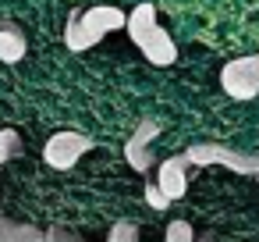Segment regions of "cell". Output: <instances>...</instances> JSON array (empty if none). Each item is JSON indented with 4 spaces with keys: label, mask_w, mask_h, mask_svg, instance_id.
<instances>
[{
    "label": "cell",
    "mask_w": 259,
    "mask_h": 242,
    "mask_svg": "<svg viewBox=\"0 0 259 242\" xmlns=\"http://www.w3.org/2000/svg\"><path fill=\"white\" fill-rule=\"evenodd\" d=\"M128 29V11L114 8V4H100V8H85V11H71L68 25H64V47L71 54H85L93 50L103 36Z\"/></svg>",
    "instance_id": "6da1fadb"
},
{
    "label": "cell",
    "mask_w": 259,
    "mask_h": 242,
    "mask_svg": "<svg viewBox=\"0 0 259 242\" xmlns=\"http://www.w3.org/2000/svg\"><path fill=\"white\" fill-rule=\"evenodd\" d=\"M185 160L192 167H213V164H220V167H227L234 175L259 178V153H241V150H231L224 143H195V146L185 150Z\"/></svg>",
    "instance_id": "7a4b0ae2"
},
{
    "label": "cell",
    "mask_w": 259,
    "mask_h": 242,
    "mask_svg": "<svg viewBox=\"0 0 259 242\" xmlns=\"http://www.w3.org/2000/svg\"><path fill=\"white\" fill-rule=\"evenodd\" d=\"M93 150H96V139H93V135L64 128V132H54V135L47 139L43 160H47L54 171H71V167H75L85 153H93Z\"/></svg>",
    "instance_id": "3957f363"
},
{
    "label": "cell",
    "mask_w": 259,
    "mask_h": 242,
    "mask_svg": "<svg viewBox=\"0 0 259 242\" xmlns=\"http://www.w3.org/2000/svg\"><path fill=\"white\" fill-rule=\"evenodd\" d=\"M220 86L231 100L245 103V100H255L259 96V54H245V57H234L220 68Z\"/></svg>",
    "instance_id": "277c9868"
},
{
    "label": "cell",
    "mask_w": 259,
    "mask_h": 242,
    "mask_svg": "<svg viewBox=\"0 0 259 242\" xmlns=\"http://www.w3.org/2000/svg\"><path fill=\"white\" fill-rule=\"evenodd\" d=\"M160 135V125L156 121H139V128L132 132V139L124 143V160H128V167L132 171H139V175H146L153 164H156V153H153V139Z\"/></svg>",
    "instance_id": "5b68a950"
},
{
    "label": "cell",
    "mask_w": 259,
    "mask_h": 242,
    "mask_svg": "<svg viewBox=\"0 0 259 242\" xmlns=\"http://www.w3.org/2000/svg\"><path fill=\"white\" fill-rule=\"evenodd\" d=\"M188 167H192V164L185 160V153L167 157V160L156 164V185H160V192H163L170 203L188 192Z\"/></svg>",
    "instance_id": "8992f818"
},
{
    "label": "cell",
    "mask_w": 259,
    "mask_h": 242,
    "mask_svg": "<svg viewBox=\"0 0 259 242\" xmlns=\"http://www.w3.org/2000/svg\"><path fill=\"white\" fill-rule=\"evenodd\" d=\"M139 50H142V57H146L149 64H156V68H170V64L178 61V43L170 40L167 29H156Z\"/></svg>",
    "instance_id": "52a82bcc"
},
{
    "label": "cell",
    "mask_w": 259,
    "mask_h": 242,
    "mask_svg": "<svg viewBox=\"0 0 259 242\" xmlns=\"http://www.w3.org/2000/svg\"><path fill=\"white\" fill-rule=\"evenodd\" d=\"M25 54H29L25 29L15 25V22H4V25H0V61H4V64H18Z\"/></svg>",
    "instance_id": "ba28073f"
},
{
    "label": "cell",
    "mask_w": 259,
    "mask_h": 242,
    "mask_svg": "<svg viewBox=\"0 0 259 242\" xmlns=\"http://www.w3.org/2000/svg\"><path fill=\"white\" fill-rule=\"evenodd\" d=\"M156 29H160V22H156V8L149 4V0H146V4H139L135 11H128V36H132L135 47H142Z\"/></svg>",
    "instance_id": "9c48e42d"
},
{
    "label": "cell",
    "mask_w": 259,
    "mask_h": 242,
    "mask_svg": "<svg viewBox=\"0 0 259 242\" xmlns=\"http://www.w3.org/2000/svg\"><path fill=\"white\" fill-rule=\"evenodd\" d=\"M22 153H25L22 135L15 128H0V167H4L8 160H15V157H22Z\"/></svg>",
    "instance_id": "30bf717a"
},
{
    "label": "cell",
    "mask_w": 259,
    "mask_h": 242,
    "mask_svg": "<svg viewBox=\"0 0 259 242\" xmlns=\"http://www.w3.org/2000/svg\"><path fill=\"white\" fill-rule=\"evenodd\" d=\"M195 228L185 221V217H178V221H170L167 224V231H163V242H195Z\"/></svg>",
    "instance_id": "8fae6325"
},
{
    "label": "cell",
    "mask_w": 259,
    "mask_h": 242,
    "mask_svg": "<svg viewBox=\"0 0 259 242\" xmlns=\"http://www.w3.org/2000/svg\"><path fill=\"white\" fill-rule=\"evenodd\" d=\"M107 242H139V224L135 221H114L107 231Z\"/></svg>",
    "instance_id": "7c38bea8"
},
{
    "label": "cell",
    "mask_w": 259,
    "mask_h": 242,
    "mask_svg": "<svg viewBox=\"0 0 259 242\" xmlns=\"http://www.w3.org/2000/svg\"><path fill=\"white\" fill-rule=\"evenodd\" d=\"M8 242H47V231L36 224H11Z\"/></svg>",
    "instance_id": "4fadbf2b"
},
{
    "label": "cell",
    "mask_w": 259,
    "mask_h": 242,
    "mask_svg": "<svg viewBox=\"0 0 259 242\" xmlns=\"http://www.w3.org/2000/svg\"><path fill=\"white\" fill-rule=\"evenodd\" d=\"M142 196H146V203H149L153 210H167V206H170V199H167V196L160 192V185H156V182H146Z\"/></svg>",
    "instance_id": "5bb4252c"
},
{
    "label": "cell",
    "mask_w": 259,
    "mask_h": 242,
    "mask_svg": "<svg viewBox=\"0 0 259 242\" xmlns=\"http://www.w3.org/2000/svg\"><path fill=\"white\" fill-rule=\"evenodd\" d=\"M47 242H85L78 231H71V228H64V224H50L47 228Z\"/></svg>",
    "instance_id": "9a60e30c"
},
{
    "label": "cell",
    "mask_w": 259,
    "mask_h": 242,
    "mask_svg": "<svg viewBox=\"0 0 259 242\" xmlns=\"http://www.w3.org/2000/svg\"><path fill=\"white\" fill-rule=\"evenodd\" d=\"M11 224H15V221H8L4 214H0V242H8V235H11Z\"/></svg>",
    "instance_id": "2e32d148"
},
{
    "label": "cell",
    "mask_w": 259,
    "mask_h": 242,
    "mask_svg": "<svg viewBox=\"0 0 259 242\" xmlns=\"http://www.w3.org/2000/svg\"><path fill=\"white\" fill-rule=\"evenodd\" d=\"M195 242H217V235H213V231H199Z\"/></svg>",
    "instance_id": "e0dca14e"
},
{
    "label": "cell",
    "mask_w": 259,
    "mask_h": 242,
    "mask_svg": "<svg viewBox=\"0 0 259 242\" xmlns=\"http://www.w3.org/2000/svg\"><path fill=\"white\" fill-rule=\"evenodd\" d=\"M255 182H259V178H255Z\"/></svg>",
    "instance_id": "ac0fdd59"
}]
</instances>
